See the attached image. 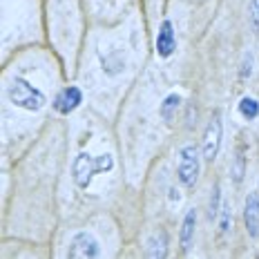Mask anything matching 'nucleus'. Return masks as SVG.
Returning a JSON list of instances; mask_svg holds the SVG:
<instances>
[{
	"instance_id": "obj_1",
	"label": "nucleus",
	"mask_w": 259,
	"mask_h": 259,
	"mask_svg": "<svg viewBox=\"0 0 259 259\" xmlns=\"http://www.w3.org/2000/svg\"><path fill=\"white\" fill-rule=\"evenodd\" d=\"M114 161H112L110 154H101V156H90L85 152H80L76 156L72 165V175H74V181H76L78 188H88L92 183V177L99 175V172H107L112 170Z\"/></svg>"
},
{
	"instance_id": "obj_2",
	"label": "nucleus",
	"mask_w": 259,
	"mask_h": 259,
	"mask_svg": "<svg viewBox=\"0 0 259 259\" xmlns=\"http://www.w3.org/2000/svg\"><path fill=\"white\" fill-rule=\"evenodd\" d=\"M9 99H12L14 105L23 107V110H29V112H38L40 107L47 103L45 94L38 92L36 88H31L23 78L12 80V85H9Z\"/></svg>"
},
{
	"instance_id": "obj_3",
	"label": "nucleus",
	"mask_w": 259,
	"mask_h": 259,
	"mask_svg": "<svg viewBox=\"0 0 259 259\" xmlns=\"http://www.w3.org/2000/svg\"><path fill=\"white\" fill-rule=\"evenodd\" d=\"M199 168H201V161H199V150L194 145H183L179 152V181L183 186H194L199 177Z\"/></svg>"
},
{
	"instance_id": "obj_4",
	"label": "nucleus",
	"mask_w": 259,
	"mask_h": 259,
	"mask_svg": "<svg viewBox=\"0 0 259 259\" xmlns=\"http://www.w3.org/2000/svg\"><path fill=\"white\" fill-rule=\"evenodd\" d=\"M67 255L72 259H94V257L101 255L99 241H96L90 233H78L72 239V244H69V252H67Z\"/></svg>"
},
{
	"instance_id": "obj_5",
	"label": "nucleus",
	"mask_w": 259,
	"mask_h": 259,
	"mask_svg": "<svg viewBox=\"0 0 259 259\" xmlns=\"http://www.w3.org/2000/svg\"><path fill=\"white\" fill-rule=\"evenodd\" d=\"M219 145H221V118L219 114H214L206 127V134H203V159L206 161L217 159Z\"/></svg>"
},
{
	"instance_id": "obj_6",
	"label": "nucleus",
	"mask_w": 259,
	"mask_h": 259,
	"mask_svg": "<svg viewBox=\"0 0 259 259\" xmlns=\"http://www.w3.org/2000/svg\"><path fill=\"white\" fill-rule=\"evenodd\" d=\"M244 219H246V228L248 235L252 239L259 237V192H250L246 199V208H244Z\"/></svg>"
},
{
	"instance_id": "obj_7",
	"label": "nucleus",
	"mask_w": 259,
	"mask_h": 259,
	"mask_svg": "<svg viewBox=\"0 0 259 259\" xmlns=\"http://www.w3.org/2000/svg\"><path fill=\"white\" fill-rule=\"evenodd\" d=\"M80 101H83V94H80V90L78 88H67V90H63L61 94L56 96V101H54V107H56L61 114H69V112H74L80 105Z\"/></svg>"
},
{
	"instance_id": "obj_8",
	"label": "nucleus",
	"mask_w": 259,
	"mask_h": 259,
	"mask_svg": "<svg viewBox=\"0 0 259 259\" xmlns=\"http://www.w3.org/2000/svg\"><path fill=\"white\" fill-rule=\"evenodd\" d=\"M175 47H177V40H175V31H172V23L170 20H163L159 36H156V54L161 58H168L175 52Z\"/></svg>"
},
{
	"instance_id": "obj_9",
	"label": "nucleus",
	"mask_w": 259,
	"mask_h": 259,
	"mask_svg": "<svg viewBox=\"0 0 259 259\" xmlns=\"http://www.w3.org/2000/svg\"><path fill=\"white\" fill-rule=\"evenodd\" d=\"M168 239H165V233H154L150 237L148 241V255L150 257H165V252H168Z\"/></svg>"
},
{
	"instance_id": "obj_10",
	"label": "nucleus",
	"mask_w": 259,
	"mask_h": 259,
	"mask_svg": "<svg viewBox=\"0 0 259 259\" xmlns=\"http://www.w3.org/2000/svg\"><path fill=\"white\" fill-rule=\"evenodd\" d=\"M194 221H197V214H194V210L186 214V219H183V228H181V246L183 250H188L192 244V237H194Z\"/></svg>"
},
{
	"instance_id": "obj_11",
	"label": "nucleus",
	"mask_w": 259,
	"mask_h": 259,
	"mask_svg": "<svg viewBox=\"0 0 259 259\" xmlns=\"http://www.w3.org/2000/svg\"><path fill=\"white\" fill-rule=\"evenodd\" d=\"M179 103H181V99H179V94H170L168 99L163 101V105H161V116H163V121H172L177 114V110H179Z\"/></svg>"
},
{
	"instance_id": "obj_12",
	"label": "nucleus",
	"mask_w": 259,
	"mask_h": 259,
	"mask_svg": "<svg viewBox=\"0 0 259 259\" xmlns=\"http://www.w3.org/2000/svg\"><path fill=\"white\" fill-rule=\"evenodd\" d=\"M239 112H241V116L244 118H257V114H259V103L255 99H250V96H244V99L239 101Z\"/></svg>"
},
{
	"instance_id": "obj_13",
	"label": "nucleus",
	"mask_w": 259,
	"mask_h": 259,
	"mask_svg": "<svg viewBox=\"0 0 259 259\" xmlns=\"http://www.w3.org/2000/svg\"><path fill=\"white\" fill-rule=\"evenodd\" d=\"M250 23L252 29L259 34V0H250Z\"/></svg>"
},
{
	"instance_id": "obj_14",
	"label": "nucleus",
	"mask_w": 259,
	"mask_h": 259,
	"mask_svg": "<svg viewBox=\"0 0 259 259\" xmlns=\"http://www.w3.org/2000/svg\"><path fill=\"white\" fill-rule=\"evenodd\" d=\"M219 214V186L214 188L212 199H210V219H214Z\"/></svg>"
},
{
	"instance_id": "obj_15",
	"label": "nucleus",
	"mask_w": 259,
	"mask_h": 259,
	"mask_svg": "<svg viewBox=\"0 0 259 259\" xmlns=\"http://www.w3.org/2000/svg\"><path fill=\"white\" fill-rule=\"evenodd\" d=\"M252 74V54L244 56V69H241V78H248Z\"/></svg>"
},
{
	"instance_id": "obj_16",
	"label": "nucleus",
	"mask_w": 259,
	"mask_h": 259,
	"mask_svg": "<svg viewBox=\"0 0 259 259\" xmlns=\"http://www.w3.org/2000/svg\"><path fill=\"white\" fill-rule=\"evenodd\" d=\"M224 219H221V233H228V221H230V210L224 208Z\"/></svg>"
}]
</instances>
